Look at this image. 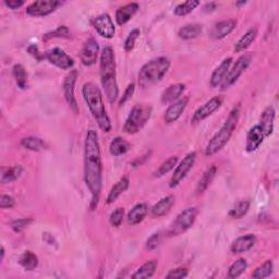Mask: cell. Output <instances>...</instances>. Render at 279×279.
Instances as JSON below:
<instances>
[{"instance_id":"30","label":"cell","mask_w":279,"mask_h":279,"mask_svg":"<svg viewBox=\"0 0 279 279\" xmlns=\"http://www.w3.org/2000/svg\"><path fill=\"white\" fill-rule=\"evenodd\" d=\"M203 32V27L201 24L193 23V24H187L183 27H181L178 32V35L181 40H193L197 39L199 35Z\"/></svg>"},{"instance_id":"16","label":"cell","mask_w":279,"mask_h":279,"mask_svg":"<svg viewBox=\"0 0 279 279\" xmlns=\"http://www.w3.org/2000/svg\"><path fill=\"white\" fill-rule=\"evenodd\" d=\"M188 102H189V97L184 96L182 99L178 100L177 102L172 103L170 106L167 108V110L165 111L164 115V120L166 123H173L176 122L177 120L182 116L183 111L185 110L187 106H188Z\"/></svg>"},{"instance_id":"8","label":"cell","mask_w":279,"mask_h":279,"mask_svg":"<svg viewBox=\"0 0 279 279\" xmlns=\"http://www.w3.org/2000/svg\"><path fill=\"white\" fill-rule=\"evenodd\" d=\"M251 60H252V57L251 55H243L241 56L238 60L237 63L235 64V66H233L231 69H229L227 75H226L225 80L223 81V83L221 84V89L222 90H226L228 89L229 87H231L235 83L239 80V78L242 75L245 70L249 68V66H250L251 64Z\"/></svg>"},{"instance_id":"49","label":"cell","mask_w":279,"mask_h":279,"mask_svg":"<svg viewBox=\"0 0 279 279\" xmlns=\"http://www.w3.org/2000/svg\"><path fill=\"white\" fill-rule=\"evenodd\" d=\"M27 51L35 60H37V61H42V60L45 59V54L39 50V47H37L36 45H31V46H28Z\"/></svg>"},{"instance_id":"45","label":"cell","mask_w":279,"mask_h":279,"mask_svg":"<svg viewBox=\"0 0 279 279\" xmlns=\"http://www.w3.org/2000/svg\"><path fill=\"white\" fill-rule=\"evenodd\" d=\"M188 276V269L183 267H179L176 269L170 270L169 273L166 275V278L167 279H182Z\"/></svg>"},{"instance_id":"7","label":"cell","mask_w":279,"mask_h":279,"mask_svg":"<svg viewBox=\"0 0 279 279\" xmlns=\"http://www.w3.org/2000/svg\"><path fill=\"white\" fill-rule=\"evenodd\" d=\"M199 209L197 207H188L183 212H181L172 224L169 226L166 235L168 237H178L182 235L187 230H189L197 221Z\"/></svg>"},{"instance_id":"43","label":"cell","mask_w":279,"mask_h":279,"mask_svg":"<svg viewBox=\"0 0 279 279\" xmlns=\"http://www.w3.org/2000/svg\"><path fill=\"white\" fill-rule=\"evenodd\" d=\"M69 28H68L67 26L63 25V26H59L57 29H55V31L52 32H49V33H46L44 36H43V41H48L50 39H55V37H59V39H61V37H68V35H69Z\"/></svg>"},{"instance_id":"5","label":"cell","mask_w":279,"mask_h":279,"mask_svg":"<svg viewBox=\"0 0 279 279\" xmlns=\"http://www.w3.org/2000/svg\"><path fill=\"white\" fill-rule=\"evenodd\" d=\"M170 68V61L166 57H158L150 60L141 68L138 82L141 88H148L163 80Z\"/></svg>"},{"instance_id":"28","label":"cell","mask_w":279,"mask_h":279,"mask_svg":"<svg viewBox=\"0 0 279 279\" xmlns=\"http://www.w3.org/2000/svg\"><path fill=\"white\" fill-rule=\"evenodd\" d=\"M256 36H258V29L255 27H252L245 32L241 39L236 43L235 45V51L236 52H242L245 51L249 47L251 46V44L255 41Z\"/></svg>"},{"instance_id":"53","label":"cell","mask_w":279,"mask_h":279,"mask_svg":"<svg viewBox=\"0 0 279 279\" xmlns=\"http://www.w3.org/2000/svg\"><path fill=\"white\" fill-rule=\"evenodd\" d=\"M246 4V2H240V3H237L236 5L237 6H242V5H245Z\"/></svg>"},{"instance_id":"33","label":"cell","mask_w":279,"mask_h":279,"mask_svg":"<svg viewBox=\"0 0 279 279\" xmlns=\"http://www.w3.org/2000/svg\"><path fill=\"white\" fill-rule=\"evenodd\" d=\"M12 73H13L14 79H16L17 85L21 89H26L28 87V80H27V72L25 70V68L21 64L14 65Z\"/></svg>"},{"instance_id":"17","label":"cell","mask_w":279,"mask_h":279,"mask_svg":"<svg viewBox=\"0 0 279 279\" xmlns=\"http://www.w3.org/2000/svg\"><path fill=\"white\" fill-rule=\"evenodd\" d=\"M265 135L263 133L262 128L259 125L253 126L247 132L245 150L247 153H253L261 146Z\"/></svg>"},{"instance_id":"47","label":"cell","mask_w":279,"mask_h":279,"mask_svg":"<svg viewBox=\"0 0 279 279\" xmlns=\"http://www.w3.org/2000/svg\"><path fill=\"white\" fill-rule=\"evenodd\" d=\"M134 89H135L134 83H131V84L128 85V87L126 88L125 93H123V95H122V97H121V100H120V102H119L120 106H122V105H125L128 101H129V100L131 99V97H132L133 94H134Z\"/></svg>"},{"instance_id":"39","label":"cell","mask_w":279,"mask_h":279,"mask_svg":"<svg viewBox=\"0 0 279 279\" xmlns=\"http://www.w3.org/2000/svg\"><path fill=\"white\" fill-rule=\"evenodd\" d=\"M249 209H250V202L240 201L230 209L229 216L231 218H235V220H240V218L244 217L247 214Z\"/></svg>"},{"instance_id":"6","label":"cell","mask_w":279,"mask_h":279,"mask_svg":"<svg viewBox=\"0 0 279 279\" xmlns=\"http://www.w3.org/2000/svg\"><path fill=\"white\" fill-rule=\"evenodd\" d=\"M153 107L150 105H135L131 109L123 125V131L128 134L138 133L152 117Z\"/></svg>"},{"instance_id":"10","label":"cell","mask_w":279,"mask_h":279,"mask_svg":"<svg viewBox=\"0 0 279 279\" xmlns=\"http://www.w3.org/2000/svg\"><path fill=\"white\" fill-rule=\"evenodd\" d=\"M195 160H197V153L191 152L180 162L179 165L176 166V169L173 171V175L171 176V179L169 181L170 188H176L182 182L183 179L187 177L188 172H189L194 166Z\"/></svg>"},{"instance_id":"20","label":"cell","mask_w":279,"mask_h":279,"mask_svg":"<svg viewBox=\"0 0 279 279\" xmlns=\"http://www.w3.org/2000/svg\"><path fill=\"white\" fill-rule=\"evenodd\" d=\"M237 26V21L236 20H225L222 22H218L217 24L213 27L212 32H210V36L213 37L214 40H223L226 36L229 35L233 29Z\"/></svg>"},{"instance_id":"31","label":"cell","mask_w":279,"mask_h":279,"mask_svg":"<svg viewBox=\"0 0 279 279\" xmlns=\"http://www.w3.org/2000/svg\"><path fill=\"white\" fill-rule=\"evenodd\" d=\"M157 267V262L155 260H150L145 262L143 265L132 275L133 279H144L153 277Z\"/></svg>"},{"instance_id":"23","label":"cell","mask_w":279,"mask_h":279,"mask_svg":"<svg viewBox=\"0 0 279 279\" xmlns=\"http://www.w3.org/2000/svg\"><path fill=\"white\" fill-rule=\"evenodd\" d=\"M148 214V206L145 204V203H139L135 206L132 207L129 213L127 215V220L129 225L135 226L139 225L144 221V218Z\"/></svg>"},{"instance_id":"42","label":"cell","mask_w":279,"mask_h":279,"mask_svg":"<svg viewBox=\"0 0 279 279\" xmlns=\"http://www.w3.org/2000/svg\"><path fill=\"white\" fill-rule=\"evenodd\" d=\"M123 218H125V209L119 207V208H116L114 212L110 214L109 222H110L111 226H114V227L118 228V227H120V226H121V224L123 222Z\"/></svg>"},{"instance_id":"51","label":"cell","mask_w":279,"mask_h":279,"mask_svg":"<svg viewBox=\"0 0 279 279\" xmlns=\"http://www.w3.org/2000/svg\"><path fill=\"white\" fill-rule=\"evenodd\" d=\"M216 9V4L215 3H209L205 6V11H213Z\"/></svg>"},{"instance_id":"34","label":"cell","mask_w":279,"mask_h":279,"mask_svg":"<svg viewBox=\"0 0 279 279\" xmlns=\"http://www.w3.org/2000/svg\"><path fill=\"white\" fill-rule=\"evenodd\" d=\"M21 145L25 149L32 150V152H42V150L47 148L46 143H45L42 139L35 138V137L24 138L21 141Z\"/></svg>"},{"instance_id":"40","label":"cell","mask_w":279,"mask_h":279,"mask_svg":"<svg viewBox=\"0 0 279 279\" xmlns=\"http://www.w3.org/2000/svg\"><path fill=\"white\" fill-rule=\"evenodd\" d=\"M246 268H247V261L245 259H239L229 267L228 277L231 279L238 278L244 273Z\"/></svg>"},{"instance_id":"4","label":"cell","mask_w":279,"mask_h":279,"mask_svg":"<svg viewBox=\"0 0 279 279\" xmlns=\"http://www.w3.org/2000/svg\"><path fill=\"white\" fill-rule=\"evenodd\" d=\"M240 119V105L233 107L230 111L229 116L226 119L224 125L221 127V129L209 140L208 144L205 147V155L213 156L227 145V143L231 139L233 131L236 130Z\"/></svg>"},{"instance_id":"12","label":"cell","mask_w":279,"mask_h":279,"mask_svg":"<svg viewBox=\"0 0 279 279\" xmlns=\"http://www.w3.org/2000/svg\"><path fill=\"white\" fill-rule=\"evenodd\" d=\"M223 104V97L222 96H215L213 99H210L208 102H206L204 105L197 109L194 112V115L191 118L192 125H199L203 120H205L209 116H212L214 112L222 106Z\"/></svg>"},{"instance_id":"44","label":"cell","mask_w":279,"mask_h":279,"mask_svg":"<svg viewBox=\"0 0 279 279\" xmlns=\"http://www.w3.org/2000/svg\"><path fill=\"white\" fill-rule=\"evenodd\" d=\"M32 223V218H20V220H16L11 223V228L14 232H22Z\"/></svg>"},{"instance_id":"15","label":"cell","mask_w":279,"mask_h":279,"mask_svg":"<svg viewBox=\"0 0 279 279\" xmlns=\"http://www.w3.org/2000/svg\"><path fill=\"white\" fill-rule=\"evenodd\" d=\"M99 43L96 42L94 37H89V39L84 43V45H83V48L81 50L80 58L82 64L86 67L95 65L97 61V57H99Z\"/></svg>"},{"instance_id":"38","label":"cell","mask_w":279,"mask_h":279,"mask_svg":"<svg viewBox=\"0 0 279 279\" xmlns=\"http://www.w3.org/2000/svg\"><path fill=\"white\" fill-rule=\"evenodd\" d=\"M178 156H170L168 160H166L161 166L160 168H158L156 171H155V177L156 178H161L165 175H167V173L169 171H171L172 169H175V167L178 164Z\"/></svg>"},{"instance_id":"36","label":"cell","mask_w":279,"mask_h":279,"mask_svg":"<svg viewBox=\"0 0 279 279\" xmlns=\"http://www.w3.org/2000/svg\"><path fill=\"white\" fill-rule=\"evenodd\" d=\"M273 271H274V263H273V261L268 260L266 262H264L262 265H260L253 271L252 278H254V279L267 278L271 274H273Z\"/></svg>"},{"instance_id":"22","label":"cell","mask_w":279,"mask_h":279,"mask_svg":"<svg viewBox=\"0 0 279 279\" xmlns=\"http://www.w3.org/2000/svg\"><path fill=\"white\" fill-rule=\"evenodd\" d=\"M256 238L254 235H245L242 237H239L233 241L230 250L233 254H241L247 252L249 250L255 245Z\"/></svg>"},{"instance_id":"14","label":"cell","mask_w":279,"mask_h":279,"mask_svg":"<svg viewBox=\"0 0 279 279\" xmlns=\"http://www.w3.org/2000/svg\"><path fill=\"white\" fill-rule=\"evenodd\" d=\"M44 54L45 60H47L51 65L60 68V69H70L74 65L73 59L70 56H68L61 48H52L50 50L45 51Z\"/></svg>"},{"instance_id":"13","label":"cell","mask_w":279,"mask_h":279,"mask_svg":"<svg viewBox=\"0 0 279 279\" xmlns=\"http://www.w3.org/2000/svg\"><path fill=\"white\" fill-rule=\"evenodd\" d=\"M92 25L95 31L105 39H112L116 33V27L111 17L108 13H103L101 16L96 17L92 21Z\"/></svg>"},{"instance_id":"2","label":"cell","mask_w":279,"mask_h":279,"mask_svg":"<svg viewBox=\"0 0 279 279\" xmlns=\"http://www.w3.org/2000/svg\"><path fill=\"white\" fill-rule=\"evenodd\" d=\"M100 74L102 86L110 104H114L119 97V88L117 83L116 57L115 51L110 46H106L101 55Z\"/></svg>"},{"instance_id":"48","label":"cell","mask_w":279,"mask_h":279,"mask_svg":"<svg viewBox=\"0 0 279 279\" xmlns=\"http://www.w3.org/2000/svg\"><path fill=\"white\" fill-rule=\"evenodd\" d=\"M14 204H16V201H14V199L12 197H10V195L3 194L2 198H0V207H2L3 209L12 208L14 206Z\"/></svg>"},{"instance_id":"1","label":"cell","mask_w":279,"mask_h":279,"mask_svg":"<svg viewBox=\"0 0 279 279\" xmlns=\"http://www.w3.org/2000/svg\"><path fill=\"white\" fill-rule=\"evenodd\" d=\"M84 181L92 194L90 209L99 205L103 185V164L99 135L95 130H88L84 143Z\"/></svg>"},{"instance_id":"41","label":"cell","mask_w":279,"mask_h":279,"mask_svg":"<svg viewBox=\"0 0 279 279\" xmlns=\"http://www.w3.org/2000/svg\"><path fill=\"white\" fill-rule=\"evenodd\" d=\"M140 33H141L140 29L135 28V29H132V31L129 33V35H128V37L125 41V45H123L125 50L127 52H130L134 48L135 42H137V40L139 39Z\"/></svg>"},{"instance_id":"21","label":"cell","mask_w":279,"mask_h":279,"mask_svg":"<svg viewBox=\"0 0 279 279\" xmlns=\"http://www.w3.org/2000/svg\"><path fill=\"white\" fill-rule=\"evenodd\" d=\"M140 9V6L137 3H130L127 4L117 10L116 12V21L118 25L122 26L127 22H129L135 13H137Z\"/></svg>"},{"instance_id":"46","label":"cell","mask_w":279,"mask_h":279,"mask_svg":"<svg viewBox=\"0 0 279 279\" xmlns=\"http://www.w3.org/2000/svg\"><path fill=\"white\" fill-rule=\"evenodd\" d=\"M162 241V232H156L154 235H152L149 237V239L147 240L146 242V249L148 250H154L158 245H160Z\"/></svg>"},{"instance_id":"19","label":"cell","mask_w":279,"mask_h":279,"mask_svg":"<svg viewBox=\"0 0 279 279\" xmlns=\"http://www.w3.org/2000/svg\"><path fill=\"white\" fill-rule=\"evenodd\" d=\"M232 64V58H226L221 63V65L218 66L214 72L212 73V77H210V82L209 84L213 88H216L218 86H221L223 81L225 80L226 75H227L230 66Z\"/></svg>"},{"instance_id":"37","label":"cell","mask_w":279,"mask_h":279,"mask_svg":"<svg viewBox=\"0 0 279 279\" xmlns=\"http://www.w3.org/2000/svg\"><path fill=\"white\" fill-rule=\"evenodd\" d=\"M199 5H200V2H198V0H188L185 3L179 4L175 8L173 13H175L177 17L188 16V14L191 13Z\"/></svg>"},{"instance_id":"35","label":"cell","mask_w":279,"mask_h":279,"mask_svg":"<svg viewBox=\"0 0 279 279\" xmlns=\"http://www.w3.org/2000/svg\"><path fill=\"white\" fill-rule=\"evenodd\" d=\"M19 262L20 265L25 270L31 271L34 270L37 267V265H39V258H37L36 254L32 251H25L21 255Z\"/></svg>"},{"instance_id":"50","label":"cell","mask_w":279,"mask_h":279,"mask_svg":"<svg viewBox=\"0 0 279 279\" xmlns=\"http://www.w3.org/2000/svg\"><path fill=\"white\" fill-rule=\"evenodd\" d=\"M4 4H5L6 7H8L9 9L17 10V9L21 8V7L24 5V2H23V0H6Z\"/></svg>"},{"instance_id":"24","label":"cell","mask_w":279,"mask_h":279,"mask_svg":"<svg viewBox=\"0 0 279 279\" xmlns=\"http://www.w3.org/2000/svg\"><path fill=\"white\" fill-rule=\"evenodd\" d=\"M173 204H175V197L173 195H167V197L158 201L152 207V209H150L152 210V215L157 218L167 215L170 212Z\"/></svg>"},{"instance_id":"52","label":"cell","mask_w":279,"mask_h":279,"mask_svg":"<svg viewBox=\"0 0 279 279\" xmlns=\"http://www.w3.org/2000/svg\"><path fill=\"white\" fill-rule=\"evenodd\" d=\"M4 256H5V249L2 247V261L4 260Z\"/></svg>"},{"instance_id":"29","label":"cell","mask_w":279,"mask_h":279,"mask_svg":"<svg viewBox=\"0 0 279 279\" xmlns=\"http://www.w3.org/2000/svg\"><path fill=\"white\" fill-rule=\"evenodd\" d=\"M128 188H129V179L127 177L120 179L118 182L111 188V190L106 199L107 204H112L115 201H117V199H119L120 195H121Z\"/></svg>"},{"instance_id":"18","label":"cell","mask_w":279,"mask_h":279,"mask_svg":"<svg viewBox=\"0 0 279 279\" xmlns=\"http://www.w3.org/2000/svg\"><path fill=\"white\" fill-rule=\"evenodd\" d=\"M275 117H276V111L271 106L266 107L265 110L262 112L259 126L262 128L263 133H264V135H265V138L269 137V135H271L274 132Z\"/></svg>"},{"instance_id":"25","label":"cell","mask_w":279,"mask_h":279,"mask_svg":"<svg viewBox=\"0 0 279 279\" xmlns=\"http://www.w3.org/2000/svg\"><path fill=\"white\" fill-rule=\"evenodd\" d=\"M184 89H185V84H183V83H177V84L170 85L167 89L164 90V93L162 94V97H161V102L163 104H169V103L175 102L181 95H182Z\"/></svg>"},{"instance_id":"32","label":"cell","mask_w":279,"mask_h":279,"mask_svg":"<svg viewBox=\"0 0 279 279\" xmlns=\"http://www.w3.org/2000/svg\"><path fill=\"white\" fill-rule=\"evenodd\" d=\"M130 144L125 139L117 137L111 141L109 145V152L112 156H121L129 152Z\"/></svg>"},{"instance_id":"11","label":"cell","mask_w":279,"mask_h":279,"mask_svg":"<svg viewBox=\"0 0 279 279\" xmlns=\"http://www.w3.org/2000/svg\"><path fill=\"white\" fill-rule=\"evenodd\" d=\"M63 3L57 2V0H39V2H33L26 8V12L28 16L41 18L47 17L50 13L55 12L59 6H61Z\"/></svg>"},{"instance_id":"26","label":"cell","mask_w":279,"mask_h":279,"mask_svg":"<svg viewBox=\"0 0 279 279\" xmlns=\"http://www.w3.org/2000/svg\"><path fill=\"white\" fill-rule=\"evenodd\" d=\"M22 172H23V167L21 165H14L12 167H3L0 181L3 184L12 183L21 177Z\"/></svg>"},{"instance_id":"27","label":"cell","mask_w":279,"mask_h":279,"mask_svg":"<svg viewBox=\"0 0 279 279\" xmlns=\"http://www.w3.org/2000/svg\"><path fill=\"white\" fill-rule=\"evenodd\" d=\"M216 175H217L216 166H212V167L208 168L204 173H203V176L200 179L199 183L197 185V189H195V192H197L198 195L204 193L207 190V188L210 185V183L213 182V180L215 179Z\"/></svg>"},{"instance_id":"9","label":"cell","mask_w":279,"mask_h":279,"mask_svg":"<svg viewBox=\"0 0 279 279\" xmlns=\"http://www.w3.org/2000/svg\"><path fill=\"white\" fill-rule=\"evenodd\" d=\"M78 75H79V73L77 70H71L69 73L66 75V78L64 80V84H63L65 100L75 115L80 114L79 105H78L77 99H75V95H74L75 83H77Z\"/></svg>"},{"instance_id":"3","label":"cell","mask_w":279,"mask_h":279,"mask_svg":"<svg viewBox=\"0 0 279 279\" xmlns=\"http://www.w3.org/2000/svg\"><path fill=\"white\" fill-rule=\"evenodd\" d=\"M82 94L101 130L104 132H109L111 130V122L107 115L106 108H105L100 87H97L92 82H87L83 85Z\"/></svg>"}]
</instances>
